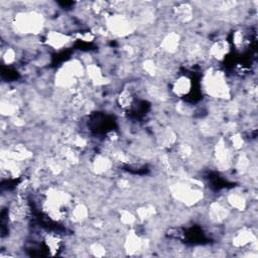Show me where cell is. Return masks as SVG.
<instances>
[{
  "label": "cell",
  "mask_w": 258,
  "mask_h": 258,
  "mask_svg": "<svg viewBox=\"0 0 258 258\" xmlns=\"http://www.w3.org/2000/svg\"><path fill=\"white\" fill-rule=\"evenodd\" d=\"M134 102L133 93L130 89H123L117 96V103L121 109H129L132 107Z\"/></svg>",
  "instance_id": "23"
},
{
  "label": "cell",
  "mask_w": 258,
  "mask_h": 258,
  "mask_svg": "<svg viewBox=\"0 0 258 258\" xmlns=\"http://www.w3.org/2000/svg\"><path fill=\"white\" fill-rule=\"evenodd\" d=\"M86 75V66L81 59L73 58L64 63L54 74L55 87L70 91L79 83V81Z\"/></svg>",
  "instance_id": "2"
},
{
  "label": "cell",
  "mask_w": 258,
  "mask_h": 258,
  "mask_svg": "<svg viewBox=\"0 0 258 258\" xmlns=\"http://www.w3.org/2000/svg\"><path fill=\"white\" fill-rule=\"evenodd\" d=\"M230 51V44L227 40L225 39H219V40H215L209 47L208 49V53L209 55L217 60V61H221L223 60L229 53Z\"/></svg>",
  "instance_id": "16"
},
{
  "label": "cell",
  "mask_w": 258,
  "mask_h": 258,
  "mask_svg": "<svg viewBox=\"0 0 258 258\" xmlns=\"http://www.w3.org/2000/svg\"><path fill=\"white\" fill-rule=\"evenodd\" d=\"M172 15L177 23L186 24L194 19L195 9L189 3L180 2L172 7Z\"/></svg>",
  "instance_id": "13"
},
{
  "label": "cell",
  "mask_w": 258,
  "mask_h": 258,
  "mask_svg": "<svg viewBox=\"0 0 258 258\" xmlns=\"http://www.w3.org/2000/svg\"><path fill=\"white\" fill-rule=\"evenodd\" d=\"M135 215L140 222H148L156 215V208L150 204H143L136 208Z\"/></svg>",
  "instance_id": "20"
},
{
  "label": "cell",
  "mask_w": 258,
  "mask_h": 258,
  "mask_svg": "<svg viewBox=\"0 0 258 258\" xmlns=\"http://www.w3.org/2000/svg\"><path fill=\"white\" fill-rule=\"evenodd\" d=\"M44 244L51 255H54L60 249L61 239L55 234H47L44 237Z\"/></svg>",
  "instance_id": "24"
},
{
  "label": "cell",
  "mask_w": 258,
  "mask_h": 258,
  "mask_svg": "<svg viewBox=\"0 0 258 258\" xmlns=\"http://www.w3.org/2000/svg\"><path fill=\"white\" fill-rule=\"evenodd\" d=\"M226 139H227L230 147L233 149V151L241 150L245 144L244 137L239 132H234V133L228 135L226 137Z\"/></svg>",
  "instance_id": "26"
},
{
  "label": "cell",
  "mask_w": 258,
  "mask_h": 258,
  "mask_svg": "<svg viewBox=\"0 0 258 258\" xmlns=\"http://www.w3.org/2000/svg\"><path fill=\"white\" fill-rule=\"evenodd\" d=\"M44 16L36 10H24L17 12L11 21L14 31L22 35H37L43 28Z\"/></svg>",
  "instance_id": "3"
},
{
  "label": "cell",
  "mask_w": 258,
  "mask_h": 258,
  "mask_svg": "<svg viewBox=\"0 0 258 258\" xmlns=\"http://www.w3.org/2000/svg\"><path fill=\"white\" fill-rule=\"evenodd\" d=\"M176 146V154L180 159H187L194 154V148L186 142L178 143Z\"/></svg>",
  "instance_id": "27"
},
{
  "label": "cell",
  "mask_w": 258,
  "mask_h": 258,
  "mask_svg": "<svg viewBox=\"0 0 258 258\" xmlns=\"http://www.w3.org/2000/svg\"><path fill=\"white\" fill-rule=\"evenodd\" d=\"M141 69L143 73L149 77V78H155L159 74V64L152 58V57H146L141 62Z\"/></svg>",
  "instance_id": "22"
},
{
  "label": "cell",
  "mask_w": 258,
  "mask_h": 258,
  "mask_svg": "<svg viewBox=\"0 0 258 258\" xmlns=\"http://www.w3.org/2000/svg\"><path fill=\"white\" fill-rule=\"evenodd\" d=\"M90 83L95 87H101L107 84V78L104 72L97 63H87L86 64V75Z\"/></svg>",
  "instance_id": "15"
},
{
  "label": "cell",
  "mask_w": 258,
  "mask_h": 258,
  "mask_svg": "<svg viewBox=\"0 0 258 258\" xmlns=\"http://www.w3.org/2000/svg\"><path fill=\"white\" fill-rule=\"evenodd\" d=\"M104 26L108 33L116 37H127L136 30V22L125 13L113 12L105 17Z\"/></svg>",
  "instance_id": "5"
},
{
  "label": "cell",
  "mask_w": 258,
  "mask_h": 258,
  "mask_svg": "<svg viewBox=\"0 0 258 258\" xmlns=\"http://www.w3.org/2000/svg\"><path fill=\"white\" fill-rule=\"evenodd\" d=\"M73 36L59 31L50 30L45 34L44 44L53 50H60L67 47L73 40Z\"/></svg>",
  "instance_id": "10"
},
{
  "label": "cell",
  "mask_w": 258,
  "mask_h": 258,
  "mask_svg": "<svg viewBox=\"0 0 258 258\" xmlns=\"http://www.w3.org/2000/svg\"><path fill=\"white\" fill-rule=\"evenodd\" d=\"M113 162V159L107 154L98 153L93 157L91 161L92 171L98 175L106 174L112 170Z\"/></svg>",
  "instance_id": "14"
},
{
  "label": "cell",
  "mask_w": 258,
  "mask_h": 258,
  "mask_svg": "<svg viewBox=\"0 0 258 258\" xmlns=\"http://www.w3.org/2000/svg\"><path fill=\"white\" fill-rule=\"evenodd\" d=\"M119 221L122 225L127 227H134V225L138 222L135 213L127 209H123L119 212Z\"/></svg>",
  "instance_id": "25"
},
{
  "label": "cell",
  "mask_w": 258,
  "mask_h": 258,
  "mask_svg": "<svg viewBox=\"0 0 258 258\" xmlns=\"http://www.w3.org/2000/svg\"><path fill=\"white\" fill-rule=\"evenodd\" d=\"M123 248L128 255H135L145 250L147 246L145 245V240L134 229H131L125 236Z\"/></svg>",
  "instance_id": "9"
},
{
  "label": "cell",
  "mask_w": 258,
  "mask_h": 258,
  "mask_svg": "<svg viewBox=\"0 0 258 258\" xmlns=\"http://www.w3.org/2000/svg\"><path fill=\"white\" fill-rule=\"evenodd\" d=\"M157 142L159 143L160 146L164 147V148H169L171 146H174L177 140V136L175 134V132L168 127H164L161 128L156 136Z\"/></svg>",
  "instance_id": "17"
},
{
  "label": "cell",
  "mask_w": 258,
  "mask_h": 258,
  "mask_svg": "<svg viewBox=\"0 0 258 258\" xmlns=\"http://www.w3.org/2000/svg\"><path fill=\"white\" fill-rule=\"evenodd\" d=\"M90 217V210L84 203L74 205L70 211L71 221L74 223H83Z\"/></svg>",
  "instance_id": "18"
},
{
  "label": "cell",
  "mask_w": 258,
  "mask_h": 258,
  "mask_svg": "<svg viewBox=\"0 0 258 258\" xmlns=\"http://www.w3.org/2000/svg\"><path fill=\"white\" fill-rule=\"evenodd\" d=\"M213 154L217 163V168L222 171H226L233 166L234 151L230 147L225 137H220L213 148Z\"/></svg>",
  "instance_id": "6"
},
{
  "label": "cell",
  "mask_w": 258,
  "mask_h": 258,
  "mask_svg": "<svg viewBox=\"0 0 258 258\" xmlns=\"http://www.w3.org/2000/svg\"><path fill=\"white\" fill-rule=\"evenodd\" d=\"M226 203L232 210L243 212L247 208V200L241 192H230L226 198Z\"/></svg>",
  "instance_id": "19"
},
{
  "label": "cell",
  "mask_w": 258,
  "mask_h": 258,
  "mask_svg": "<svg viewBox=\"0 0 258 258\" xmlns=\"http://www.w3.org/2000/svg\"><path fill=\"white\" fill-rule=\"evenodd\" d=\"M169 190L176 202L186 207L196 206L204 199V190L200 185L195 184L194 180L176 181L171 184Z\"/></svg>",
  "instance_id": "4"
},
{
  "label": "cell",
  "mask_w": 258,
  "mask_h": 258,
  "mask_svg": "<svg viewBox=\"0 0 258 258\" xmlns=\"http://www.w3.org/2000/svg\"><path fill=\"white\" fill-rule=\"evenodd\" d=\"M89 251H90V253H91L93 256L101 257V256L106 255L107 249H106V247H105L102 243H100V242H94V243L90 244V246H89Z\"/></svg>",
  "instance_id": "31"
},
{
  "label": "cell",
  "mask_w": 258,
  "mask_h": 258,
  "mask_svg": "<svg viewBox=\"0 0 258 258\" xmlns=\"http://www.w3.org/2000/svg\"><path fill=\"white\" fill-rule=\"evenodd\" d=\"M204 92L216 100L228 101L231 99L232 91L225 73L219 69L211 68L204 73L202 79Z\"/></svg>",
  "instance_id": "1"
},
{
  "label": "cell",
  "mask_w": 258,
  "mask_h": 258,
  "mask_svg": "<svg viewBox=\"0 0 258 258\" xmlns=\"http://www.w3.org/2000/svg\"><path fill=\"white\" fill-rule=\"evenodd\" d=\"M19 109V105L11 98H3L1 100V105H0V112L3 117H13L17 115Z\"/></svg>",
  "instance_id": "21"
},
{
  "label": "cell",
  "mask_w": 258,
  "mask_h": 258,
  "mask_svg": "<svg viewBox=\"0 0 258 258\" xmlns=\"http://www.w3.org/2000/svg\"><path fill=\"white\" fill-rule=\"evenodd\" d=\"M110 8V3L106 1H95L91 4V10L96 15H102L106 13V11Z\"/></svg>",
  "instance_id": "30"
},
{
  "label": "cell",
  "mask_w": 258,
  "mask_h": 258,
  "mask_svg": "<svg viewBox=\"0 0 258 258\" xmlns=\"http://www.w3.org/2000/svg\"><path fill=\"white\" fill-rule=\"evenodd\" d=\"M2 62L6 66H11L17 60V50L14 47H7L2 51Z\"/></svg>",
  "instance_id": "28"
},
{
  "label": "cell",
  "mask_w": 258,
  "mask_h": 258,
  "mask_svg": "<svg viewBox=\"0 0 258 258\" xmlns=\"http://www.w3.org/2000/svg\"><path fill=\"white\" fill-rule=\"evenodd\" d=\"M171 93L177 98H184L192 91V81L185 75L177 76L171 83Z\"/></svg>",
  "instance_id": "12"
},
{
  "label": "cell",
  "mask_w": 258,
  "mask_h": 258,
  "mask_svg": "<svg viewBox=\"0 0 258 258\" xmlns=\"http://www.w3.org/2000/svg\"><path fill=\"white\" fill-rule=\"evenodd\" d=\"M182 44V38L180 33L176 31L167 32L162 38L159 43V50L167 54H174L176 53Z\"/></svg>",
  "instance_id": "11"
},
{
  "label": "cell",
  "mask_w": 258,
  "mask_h": 258,
  "mask_svg": "<svg viewBox=\"0 0 258 258\" xmlns=\"http://www.w3.org/2000/svg\"><path fill=\"white\" fill-rule=\"evenodd\" d=\"M232 245L236 249H241L250 246V248H257V239L250 228L244 227L238 230L232 237Z\"/></svg>",
  "instance_id": "7"
},
{
  "label": "cell",
  "mask_w": 258,
  "mask_h": 258,
  "mask_svg": "<svg viewBox=\"0 0 258 258\" xmlns=\"http://www.w3.org/2000/svg\"><path fill=\"white\" fill-rule=\"evenodd\" d=\"M231 209L226 202L215 201L209 205L208 218L213 224H222L230 216Z\"/></svg>",
  "instance_id": "8"
},
{
  "label": "cell",
  "mask_w": 258,
  "mask_h": 258,
  "mask_svg": "<svg viewBox=\"0 0 258 258\" xmlns=\"http://www.w3.org/2000/svg\"><path fill=\"white\" fill-rule=\"evenodd\" d=\"M232 40H233V44L236 48H241L245 45V43L247 41V37H246L245 32L242 29H236L233 32Z\"/></svg>",
  "instance_id": "29"
}]
</instances>
